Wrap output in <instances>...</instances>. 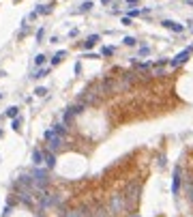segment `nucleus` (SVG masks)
<instances>
[{"mask_svg": "<svg viewBox=\"0 0 193 217\" xmlns=\"http://www.w3.org/2000/svg\"><path fill=\"white\" fill-rule=\"evenodd\" d=\"M36 13H39V15H47V13H52V4H41V7H36Z\"/></svg>", "mask_w": 193, "mask_h": 217, "instance_id": "12", "label": "nucleus"}, {"mask_svg": "<svg viewBox=\"0 0 193 217\" xmlns=\"http://www.w3.org/2000/svg\"><path fill=\"white\" fill-rule=\"evenodd\" d=\"M122 24L125 26H131V17H122Z\"/></svg>", "mask_w": 193, "mask_h": 217, "instance_id": "24", "label": "nucleus"}, {"mask_svg": "<svg viewBox=\"0 0 193 217\" xmlns=\"http://www.w3.org/2000/svg\"><path fill=\"white\" fill-rule=\"evenodd\" d=\"M0 97H2V95H0Z\"/></svg>", "mask_w": 193, "mask_h": 217, "instance_id": "27", "label": "nucleus"}, {"mask_svg": "<svg viewBox=\"0 0 193 217\" xmlns=\"http://www.w3.org/2000/svg\"><path fill=\"white\" fill-rule=\"evenodd\" d=\"M64 56H67V52H64V50H62V52H56V54H54V58H52V65H58Z\"/></svg>", "mask_w": 193, "mask_h": 217, "instance_id": "13", "label": "nucleus"}, {"mask_svg": "<svg viewBox=\"0 0 193 217\" xmlns=\"http://www.w3.org/2000/svg\"><path fill=\"white\" fill-rule=\"evenodd\" d=\"M34 62H36V65H43V62H45V54H39V56L34 58Z\"/></svg>", "mask_w": 193, "mask_h": 217, "instance_id": "21", "label": "nucleus"}, {"mask_svg": "<svg viewBox=\"0 0 193 217\" xmlns=\"http://www.w3.org/2000/svg\"><path fill=\"white\" fill-rule=\"evenodd\" d=\"M90 7H92V2H84V4H82V9H79V11H90Z\"/></svg>", "mask_w": 193, "mask_h": 217, "instance_id": "22", "label": "nucleus"}, {"mask_svg": "<svg viewBox=\"0 0 193 217\" xmlns=\"http://www.w3.org/2000/svg\"><path fill=\"white\" fill-rule=\"evenodd\" d=\"M43 39V28H39V32H36V41H41Z\"/></svg>", "mask_w": 193, "mask_h": 217, "instance_id": "25", "label": "nucleus"}, {"mask_svg": "<svg viewBox=\"0 0 193 217\" xmlns=\"http://www.w3.org/2000/svg\"><path fill=\"white\" fill-rule=\"evenodd\" d=\"M101 54H103V56H112V54H114V47H109V45H105V47L101 50Z\"/></svg>", "mask_w": 193, "mask_h": 217, "instance_id": "18", "label": "nucleus"}, {"mask_svg": "<svg viewBox=\"0 0 193 217\" xmlns=\"http://www.w3.org/2000/svg\"><path fill=\"white\" fill-rule=\"evenodd\" d=\"M97 41H99V34H90V37L84 41V50H90V47H95V45H97Z\"/></svg>", "mask_w": 193, "mask_h": 217, "instance_id": "9", "label": "nucleus"}, {"mask_svg": "<svg viewBox=\"0 0 193 217\" xmlns=\"http://www.w3.org/2000/svg\"><path fill=\"white\" fill-rule=\"evenodd\" d=\"M172 191L178 194L180 191V168L174 170V183H172Z\"/></svg>", "mask_w": 193, "mask_h": 217, "instance_id": "7", "label": "nucleus"}, {"mask_svg": "<svg viewBox=\"0 0 193 217\" xmlns=\"http://www.w3.org/2000/svg\"><path fill=\"white\" fill-rule=\"evenodd\" d=\"M32 164H34V166H41V164H43V153H41L39 148L32 151Z\"/></svg>", "mask_w": 193, "mask_h": 217, "instance_id": "10", "label": "nucleus"}, {"mask_svg": "<svg viewBox=\"0 0 193 217\" xmlns=\"http://www.w3.org/2000/svg\"><path fill=\"white\" fill-rule=\"evenodd\" d=\"M43 161H45V164H47V168H54V166H56V155H54L52 151L43 153Z\"/></svg>", "mask_w": 193, "mask_h": 217, "instance_id": "8", "label": "nucleus"}, {"mask_svg": "<svg viewBox=\"0 0 193 217\" xmlns=\"http://www.w3.org/2000/svg\"><path fill=\"white\" fill-rule=\"evenodd\" d=\"M122 209H125V196L116 194V196L109 198V204H107V213H109V215H118V213H122Z\"/></svg>", "mask_w": 193, "mask_h": 217, "instance_id": "3", "label": "nucleus"}, {"mask_svg": "<svg viewBox=\"0 0 193 217\" xmlns=\"http://www.w3.org/2000/svg\"><path fill=\"white\" fill-rule=\"evenodd\" d=\"M125 45H129V47H133V45H137V39L135 37H125V41H122Z\"/></svg>", "mask_w": 193, "mask_h": 217, "instance_id": "15", "label": "nucleus"}, {"mask_svg": "<svg viewBox=\"0 0 193 217\" xmlns=\"http://www.w3.org/2000/svg\"><path fill=\"white\" fill-rule=\"evenodd\" d=\"M161 24H163V28H170L172 32H182V30H185V26L178 24V22H174V20H163Z\"/></svg>", "mask_w": 193, "mask_h": 217, "instance_id": "6", "label": "nucleus"}, {"mask_svg": "<svg viewBox=\"0 0 193 217\" xmlns=\"http://www.w3.org/2000/svg\"><path fill=\"white\" fill-rule=\"evenodd\" d=\"M191 52H193V47L182 50L180 54H176V56H174V60H170V65H172V67H180V65H185V62L189 60V56H191Z\"/></svg>", "mask_w": 193, "mask_h": 217, "instance_id": "4", "label": "nucleus"}, {"mask_svg": "<svg viewBox=\"0 0 193 217\" xmlns=\"http://www.w3.org/2000/svg\"><path fill=\"white\" fill-rule=\"evenodd\" d=\"M127 4H131V7H135V4H137V0H127Z\"/></svg>", "mask_w": 193, "mask_h": 217, "instance_id": "26", "label": "nucleus"}, {"mask_svg": "<svg viewBox=\"0 0 193 217\" xmlns=\"http://www.w3.org/2000/svg\"><path fill=\"white\" fill-rule=\"evenodd\" d=\"M43 138H45V142H47L50 151H58V148L62 146V142H64V135L56 133L54 129H47V131L43 133Z\"/></svg>", "mask_w": 193, "mask_h": 217, "instance_id": "2", "label": "nucleus"}, {"mask_svg": "<svg viewBox=\"0 0 193 217\" xmlns=\"http://www.w3.org/2000/svg\"><path fill=\"white\" fill-rule=\"evenodd\" d=\"M34 95H36V97H45V95H47V88H43V86H39V88L34 90Z\"/></svg>", "mask_w": 193, "mask_h": 217, "instance_id": "16", "label": "nucleus"}, {"mask_svg": "<svg viewBox=\"0 0 193 217\" xmlns=\"http://www.w3.org/2000/svg\"><path fill=\"white\" fill-rule=\"evenodd\" d=\"M47 73H50V69H39V71H36V73H34L32 77H45Z\"/></svg>", "mask_w": 193, "mask_h": 217, "instance_id": "17", "label": "nucleus"}, {"mask_svg": "<svg viewBox=\"0 0 193 217\" xmlns=\"http://www.w3.org/2000/svg\"><path fill=\"white\" fill-rule=\"evenodd\" d=\"M64 217H92V213H90L86 206H79V209H73V211H69Z\"/></svg>", "mask_w": 193, "mask_h": 217, "instance_id": "5", "label": "nucleus"}, {"mask_svg": "<svg viewBox=\"0 0 193 217\" xmlns=\"http://www.w3.org/2000/svg\"><path fill=\"white\" fill-rule=\"evenodd\" d=\"M140 13H142V11H137V9H131V11H129V17H137Z\"/></svg>", "mask_w": 193, "mask_h": 217, "instance_id": "23", "label": "nucleus"}, {"mask_svg": "<svg viewBox=\"0 0 193 217\" xmlns=\"http://www.w3.org/2000/svg\"><path fill=\"white\" fill-rule=\"evenodd\" d=\"M17 112H20V107H9V110H7V116H9V118H17Z\"/></svg>", "mask_w": 193, "mask_h": 217, "instance_id": "14", "label": "nucleus"}, {"mask_svg": "<svg viewBox=\"0 0 193 217\" xmlns=\"http://www.w3.org/2000/svg\"><path fill=\"white\" fill-rule=\"evenodd\" d=\"M32 183H34V191H43L47 187L50 178H47V170H41V168H34L32 170Z\"/></svg>", "mask_w": 193, "mask_h": 217, "instance_id": "1", "label": "nucleus"}, {"mask_svg": "<svg viewBox=\"0 0 193 217\" xmlns=\"http://www.w3.org/2000/svg\"><path fill=\"white\" fill-rule=\"evenodd\" d=\"M52 129L56 131V133H60V135H67V125H64V123H56Z\"/></svg>", "mask_w": 193, "mask_h": 217, "instance_id": "11", "label": "nucleus"}, {"mask_svg": "<svg viewBox=\"0 0 193 217\" xmlns=\"http://www.w3.org/2000/svg\"><path fill=\"white\" fill-rule=\"evenodd\" d=\"M187 196H189V202H193V180L189 183V189H187Z\"/></svg>", "mask_w": 193, "mask_h": 217, "instance_id": "20", "label": "nucleus"}, {"mask_svg": "<svg viewBox=\"0 0 193 217\" xmlns=\"http://www.w3.org/2000/svg\"><path fill=\"white\" fill-rule=\"evenodd\" d=\"M11 127H13L15 131H20V127H22V121H20V118H13V123H11Z\"/></svg>", "mask_w": 193, "mask_h": 217, "instance_id": "19", "label": "nucleus"}]
</instances>
